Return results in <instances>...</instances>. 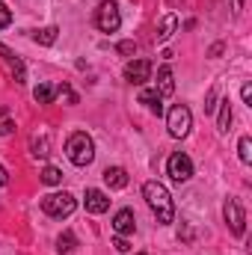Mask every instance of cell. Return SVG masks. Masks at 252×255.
<instances>
[{
	"label": "cell",
	"instance_id": "obj_2",
	"mask_svg": "<svg viewBox=\"0 0 252 255\" xmlns=\"http://www.w3.org/2000/svg\"><path fill=\"white\" fill-rule=\"evenodd\" d=\"M65 154L74 166H89L95 160V142L86 130H74L68 139H65Z\"/></svg>",
	"mask_w": 252,
	"mask_h": 255
},
{
	"label": "cell",
	"instance_id": "obj_24",
	"mask_svg": "<svg viewBox=\"0 0 252 255\" xmlns=\"http://www.w3.org/2000/svg\"><path fill=\"white\" fill-rule=\"evenodd\" d=\"M15 130V122H12V116L0 107V136H6V133H12Z\"/></svg>",
	"mask_w": 252,
	"mask_h": 255
},
{
	"label": "cell",
	"instance_id": "obj_3",
	"mask_svg": "<svg viewBox=\"0 0 252 255\" xmlns=\"http://www.w3.org/2000/svg\"><path fill=\"white\" fill-rule=\"evenodd\" d=\"M74 208H77V199L71 193H48V196H42V211L48 217L63 220V217H71L74 214Z\"/></svg>",
	"mask_w": 252,
	"mask_h": 255
},
{
	"label": "cell",
	"instance_id": "obj_30",
	"mask_svg": "<svg viewBox=\"0 0 252 255\" xmlns=\"http://www.w3.org/2000/svg\"><path fill=\"white\" fill-rule=\"evenodd\" d=\"M232 6H235V12H241L244 9V0H232Z\"/></svg>",
	"mask_w": 252,
	"mask_h": 255
},
{
	"label": "cell",
	"instance_id": "obj_21",
	"mask_svg": "<svg viewBox=\"0 0 252 255\" xmlns=\"http://www.w3.org/2000/svg\"><path fill=\"white\" fill-rule=\"evenodd\" d=\"M238 154H241L244 163H252V139L250 136H241V142H238Z\"/></svg>",
	"mask_w": 252,
	"mask_h": 255
},
{
	"label": "cell",
	"instance_id": "obj_1",
	"mask_svg": "<svg viewBox=\"0 0 252 255\" xmlns=\"http://www.w3.org/2000/svg\"><path fill=\"white\" fill-rule=\"evenodd\" d=\"M142 196H145V205L151 208V214L157 217L160 226L175 223V205H172V196H169V190H166L160 181H145V184H142Z\"/></svg>",
	"mask_w": 252,
	"mask_h": 255
},
{
	"label": "cell",
	"instance_id": "obj_14",
	"mask_svg": "<svg viewBox=\"0 0 252 255\" xmlns=\"http://www.w3.org/2000/svg\"><path fill=\"white\" fill-rule=\"evenodd\" d=\"M139 104H145L154 116H163V98H160L157 89H142L139 92Z\"/></svg>",
	"mask_w": 252,
	"mask_h": 255
},
{
	"label": "cell",
	"instance_id": "obj_19",
	"mask_svg": "<svg viewBox=\"0 0 252 255\" xmlns=\"http://www.w3.org/2000/svg\"><path fill=\"white\" fill-rule=\"evenodd\" d=\"M57 33H60L57 27H42V30L33 33V42H36V45H54V42H57Z\"/></svg>",
	"mask_w": 252,
	"mask_h": 255
},
{
	"label": "cell",
	"instance_id": "obj_28",
	"mask_svg": "<svg viewBox=\"0 0 252 255\" xmlns=\"http://www.w3.org/2000/svg\"><path fill=\"white\" fill-rule=\"evenodd\" d=\"M113 247H116L119 253H127V250H130V244H127V241H125V238H122V235H119V238L113 241Z\"/></svg>",
	"mask_w": 252,
	"mask_h": 255
},
{
	"label": "cell",
	"instance_id": "obj_16",
	"mask_svg": "<svg viewBox=\"0 0 252 255\" xmlns=\"http://www.w3.org/2000/svg\"><path fill=\"white\" fill-rule=\"evenodd\" d=\"M30 148H33V157H48L51 154V142H48V133L42 130V136L36 133L33 139H30Z\"/></svg>",
	"mask_w": 252,
	"mask_h": 255
},
{
	"label": "cell",
	"instance_id": "obj_27",
	"mask_svg": "<svg viewBox=\"0 0 252 255\" xmlns=\"http://www.w3.org/2000/svg\"><path fill=\"white\" fill-rule=\"evenodd\" d=\"M241 98H244L247 107H252V83H244V86H241Z\"/></svg>",
	"mask_w": 252,
	"mask_h": 255
},
{
	"label": "cell",
	"instance_id": "obj_7",
	"mask_svg": "<svg viewBox=\"0 0 252 255\" xmlns=\"http://www.w3.org/2000/svg\"><path fill=\"white\" fill-rule=\"evenodd\" d=\"M166 172H169V178L175 181V184H184L193 178V160H190L184 151H175V154H169V160H166Z\"/></svg>",
	"mask_w": 252,
	"mask_h": 255
},
{
	"label": "cell",
	"instance_id": "obj_12",
	"mask_svg": "<svg viewBox=\"0 0 252 255\" xmlns=\"http://www.w3.org/2000/svg\"><path fill=\"white\" fill-rule=\"evenodd\" d=\"M154 89L160 92V98H166V95L175 92V74H172V65H160V68H157V86H154Z\"/></svg>",
	"mask_w": 252,
	"mask_h": 255
},
{
	"label": "cell",
	"instance_id": "obj_13",
	"mask_svg": "<svg viewBox=\"0 0 252 255\" xmlns=\"http://www.w3.org/2000/svg\"><path fill=\"white\" fill-rule=\"evenodd\" d=\"M104 181H107L110 190H122V187H127V172L122 166H107L104 169Z\"/></svg>",
	"mask_w": 252,
	"mask_h": 255
},
{
	"label": "cell",
	"instance_id": "obj_26",
	"mask_svg": "<svg viewBox=\"0 0 252 255\" xmlns=\"http://www.w3.org/2000/svg\"><path fill=\"white\" fill-rule=\"evenodd\" d=\"M9 24H12V9L0 0V30H3V27H9Z\"/></svg>",
	"mask_w": 252,
	"mask_h": 255
},
{
	"label": "cell",
	"instance_id": "obj_9",
	"mask_svg": "<svg viewBox=\"0 0 252 255\" xmlns=\"http://www.w3.org/2000/svg\"><path fill=\"white\" fill-rule=\"evenodd\" d=\"M0 60L12 68V74H15V83H24L27 80V68L21 63V57H15V51H9L3 42H0Z\"/></svg>",
	"mask_w": 252,
	"mask_h": 255
},
{
	"label": "cell",
	"instance_id": "obj_8",
	"mask_svg": "<svg viewBox=\"0 0 252 255\" xmlns=\"http://www.w3.org/2000/svg\"><path fill=\"white\" fill-rule=\"evenodd\" d=\"M148 77H151V63H148V60H130V63L125 65V80L127 83L142 86Z\"/></svg>",
	"mask_w": 252,
	"mask_h": 255
},
{
	"label": "cell",
	"instance_id": "obj_22",
	"mask_svg": "<svg viewBox=\"0 0 252 255\" xmlns=\"http://www.w3.org/2000/svg\"><path fill=\"white\" fill-rule=\"evenodd\" d=\"M217 104H220V86H211V92L205 98V113H217Z\"/></svg>",
	"mask_w": 252,
	"mask_h": 255
},
{
	"label": "cell",
	"instance_id": "obj_6",
	"mask_svg": "<svg viewBox=\"0 0 252 255\" xmlns=\"http://www.w3.org/2000/svg\"><path fill=\"white\" fill-rule=\"evenodd\" d=\"M223 217H226L232 235H235V238H244V232H247V214H244V208H241L238 199H232V196L226 199V205H223Z\"/></svg>",
	"mask_w": 252,
	"mask_h": 255
},
{
	"label": "cell",
	"instance_id": "obj_15",
	"mask_svg": "<svg viewBox=\"0 0 252 255\" xmlns=\"http://www.w3.org/2000/svg\"><path fill=\"white\" fill-rule=\"evenodd\" d=\"M229 125H232V104L226 98V101L217 104V130L220 133H229Z\"/></svg>",
	"mask_w": 252,
	"mask_h": 255
},
{
	"label": "cell",
	"instance_id": "obj_11",
	"mask_svg": "<svg viewBox=\"0 0 252 255\" xmlns=\"http://www.w3.org/2000/svg\"><path fill=\"white\" fill-rule=\"evenodd\" d=\"M83 202H86V211H89V214H104V211L110 208V196L101 193V190H95V187L86 190V199H83Z\"/></svg>",
	"mask_w": 252,
	"mask_h": 255
},
{
	"label": "cell",
	"instance_id": "obj_4",
	"mask_svg": "<svg viewBox=\"0 0 252 255\" xmlns=\"http://www.w3.org/2000/svg\"><path fill=\"white\" fill-rule=\"evenodd\" d=\"M190 128H193V113H190V107L175 104V107L166 113V130H169V136L184 139V136L190 133Z\"/></svg>",
	"mask_w": 252,
	"mask_h": 255
},
{
	"label": "cell",
	"instance_id": "obj_18",
	"mask_svg": "<svg viewBox=\"0 0 252 255\" xmlns=\"http://www.w3.org/2000/svg\"><path fill=\"white\" fill-rule=\"evenodd\" d=\"M175 30H178V18H175V15H166L163 24H160V30H157V42H166Z\"/></svg>",
	"mask_w": 252,
	"mask_h": 255
},
{
	"label": "cell",
	"instance_id": "obj_29",
	"mask_svg": "<svg viewBox=\"0 0 252 255\" xmlns=\"http://www.w3.org/2000/svg\"><path fill=\"white\" fill-rule=\"evenodd\" d=\"M3 184H9V172H6V169L0 166V187H3Z\"/></svg>",
	"mask_w": 252,
	"mask_h": 255
},
{
	"label": "cell",
	"instance_id": "obj_23",
	"mask_svg": "<svg viewBox=\"0 0 252 255\" xmlns=\"http://www.w3.org/2000/svg\"><path fill=\"white\" fill-rule=\"evenodd\" d=\"M71 250H74V235L65 232V235L57 238V253H71Z\"/></svg>",
	"mask_w": 252,
	"mask_h": 255
},
{
	"label": "cell",
	"instance_id": "obj_10",
	"mask_svg": "<svg viewBox=\"0 0 252 255\" xmlns=\"http://www.w3.org/2000/svg\"><path fill=\"white\" fill-rule=\"evenodd\" d=\"M113 229H116V235H133V229H136V217H133V211L130 208H122V211H116V217H113Z\"/></svg>",
	"mask_w": 252,
	"mask_h": 255
},
{
	"label": "cell",
	"instance_id": "obj_31",
	"mask_svg": "<svg viewBox=\"0 0 252 255\" xmlns=\"http://www.w3.org/2000/svg\"><path fill=\"white\" fill-rule=\"evenodd\" d=\"M169 3H181V0H169Z\"/></svg>",
	"mask_w": 252,
	"mask_h": 255
},
{
	"label": "cell",
	"instance_id": "obj_5",
	"mask_svg": "<svg viewBox=\"0 0 252 255\" xmlns=\"http://www.w3.org/2000/svg\"><path fill=\"white\" fill-rule=\"evenodd\" d=\"M95 27L101 33H116L122 27V15H119V6L113 0H101L98 9H95Z\"/></svg>",
	"mask_w": 252,
	"mask_h": 255
},
{
	"label": "cell",
	"instance_id": "obj_32",
	"mask_svg": "<svg viewBox=\"0 0 252 255\" xmlns=\"http://www.w3.org/2000/svg\"><path fill=\"white\" fill-rule=\"evenodd\" d=\"M139 255H142V253H139Z\"/></svg>",
	"mask_w": 252,
	"mask_h": 255
},
{
	"label": "cell",
	"instance_id": "obj_25",
	"mask_svg": "<svg viewBox=\"0 0 252 255\" xmlns=\"http://www.w3.org/2000/svg\"><path fill=\"white\" fill-rule=\"evenodd\" d=\"M116 51H119L122 57H133V54H136V42L125 39V42H119V45H116Z\"/></svg>",
	"mask_w": 252,
	"mask_h": 255
},
{
	"label": "cell",
	"instance_id": "obj_20",
	"mask_svg": "<svg viewBox=\"0 0 252 255\" xmlns=\"http://www.w3.org/2000/svg\"><path fill=\"white\" fill-rule=\"evenodd\" d=\"M42 181L51 184V187H54V184H63V172H60L57 166H45V169H42Z\"/></svg>",
	"mask_w": 252,
	"mask_h": 255
},
{
	"label": "cell",
	"instance_id": "obj_17",
	"mask_svg": "<svg viewBox=\"0 0 252 255\" xmlns=\"http://www.w3.org/2000/svg\"><path fill=\"white\" fill-rule=\"evenodd\" d=\"M54 95H57V86H51V83H39V86L33 89V98H36L39 104H51Z\"/></svg>",
	"mask_w": 252,
	"mask_h": 255
}]
</instances>
